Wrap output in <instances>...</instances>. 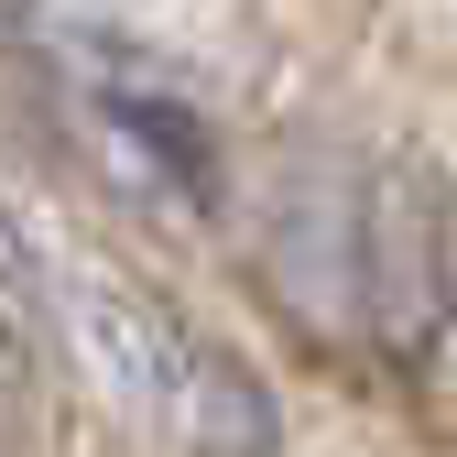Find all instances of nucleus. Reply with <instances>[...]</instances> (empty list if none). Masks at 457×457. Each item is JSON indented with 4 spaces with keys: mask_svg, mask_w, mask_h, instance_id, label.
Returning <instances> with one entry per match:
<instances>
[{
    "mask_svg": "<svg viewBox=\"0 0 457 457\" xmlns=\"http://www.w3.org/2000/svg\"><path fill=\"white\" fill-rule=\"evenodd\" d=\"M370 337H392L457 414V175L403 163L392 186H370Z\"/></svg>",
    "mask_w": 457,
    "mask_h": 457,
    "instance_id": "nucleus-1",
    "label": "nucleus"
},
{
    "mask_svg": "<svg viewBox=\"0 0 457 457\" xmlns=\"http://www.w3.org/2000/svg\"><path fill=\"white\" fill-rule=\"evenodd\" d=\"M262 251H272V283L316 327H370V175L305 163V175L272 196Z\"/></svg>",
    "mask_w": 457,
    "mask_h": 457,
    "instance_id": "nucleus-2",
    "label": "nucleus"
},
{
    "mask_svg": "<svg viewBox=\"0 0 457 457\" xmlns=\"http://www.w3.org/2000/svg\"><path fill=\"white\" fill-rule=\"evenodd\" d=\"M54 337L87 360L98 403H120L131 425H163V403H175V360H186V327L163 316L153 295H131L120 272H54Z\"/></svg>",
    "mask_w": 457,
    "mask_h": 457,
    "instance_id": "nucleus-3",
    "label": "nucleus"
},
{
    "mask_svg": "<svg viewBox=\"0 0 457 457\" xmlns=\"http://www.w3.org/2000/svg\"><path fill=\"white\" fill-rule=\"evenodd\" d=\"M77 77H87V109H98V131L120 142L142 175L163 196H186V207H218V142L196 120V98H175L163 77H142L120 44H77Z\"/></svg>",
    "mask_w": 457,
    "mask_h": 457,
    "instance_id": "nucleus-4",
    "label": "nucleus"
},
{
    "mask_svg": "<svg viewBox=\"0 0 457 457\" xmlns=\"http://www.w3.org/2000/svg\"><path fill=\"white\" fill-rule=\"evenodd\" d=\"M163 436L196 446V457H283V414H272V392L228 360L218 337H196V327H186V360H175Z\"/></svg>",
    "mask_w": 457,
    "mask_h": 457,
    "instance_id": "nucleus-5",
    "label": "nucleus"
},
{
    "mask_svg": "<svg viewBox=\"0 0 457 457\" xmlns=\"http://www.w3.org/2000/svg\"><path fill=\"white\" fill-rule=\"evenodd\" d=\"M0 337H12V349L54 337V272H44V251L22 240L12 207H0Z\"/></svg>",
    "mask_w": 457,
    "mask_h": 457,
    "instance_id": "nucleus-6",
    "label": "nucleus"
}]
</instances>
